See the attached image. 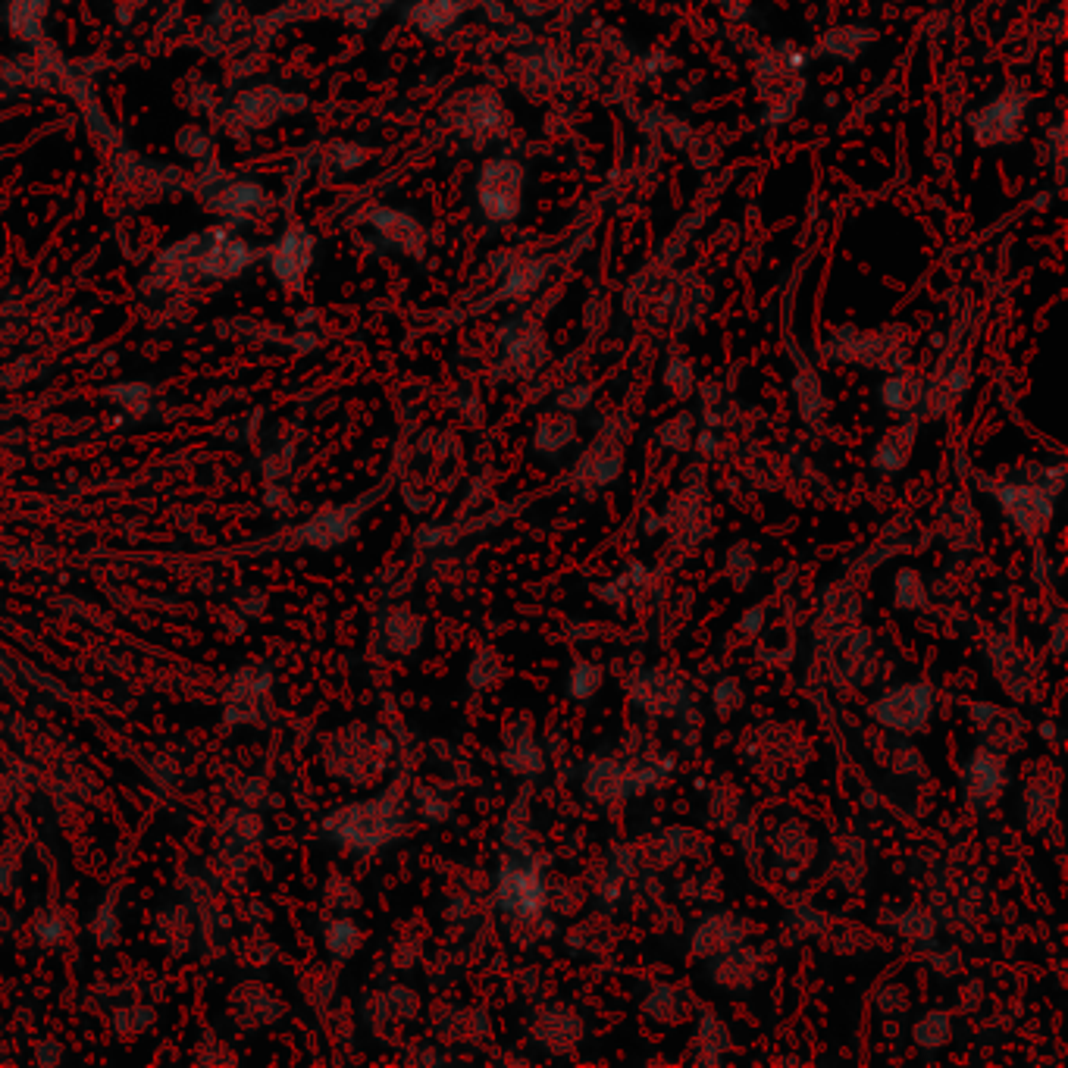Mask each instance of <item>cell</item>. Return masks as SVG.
Instances as JSON below:
<instances>
[{
	"instance_id": "58",
	"label": "cell",
	"mask_w": 1068,
	"mask_h": 1068,
	"mask_svg": "<svg viewBox=\"0 0 1068 1068\" xmlns=\"http://www.w3.org/2000/svg\"><path fill=\"white\" fill-rule=\"evenodd\" d=\"M1037 737L1043 740V743H1053V746H1059V740H1062V730L1053 724V721H1040L1037 724Z\"/></svg>"
},
{
	"instance_id": "2",
	"label": "cell",
	"mask_w": 1068,
	"mask_h": 1068,
	"mask_svg": "<svg viewBox=\"0 0 1068 1068\" xmlns=\"http://www.w3.org/2000/svg\"><path fill=\"white\" fill-rule=\"evenodd\" d=\"M975 483L981 486L984 495H990L996 505H1000L1003 517L1009 524L1022 533L1028 542H1040L1047 536L1053 517H1056V498L1040 489L1031 480H987V477H975Z\"/></svg>"
},
{
	"instance_id": "3",
	"label": "cell",
	"mask_w": 1068,
	"mask_h": 1068,
	"mask_svg": "<svg viewBox=\"0 0 1068 1068\" xmlns=\"http://www.w3.org/2000/svg\"><path fill=\"white\" fill-rule=\"evenodd\" d=\"M746 762L765 780L787 783L809 762V746H805L799 730L790 724H762L749 737Z\"/></svg>"
},
{
	"instance_id": "23",
	"label": "cell",
	"mask_w": 1068,
	"mask_h": 1068,
	"mask_svg": "<svg viewBox=\"0 0 1068 1068\" xmlns=\"http://www.w3.org/2000/svg\"><path fill=\"white\" fill-rule=\"evenodd\" d=\"M915 448V423H899L893 430H887L881 439H877L874 452H871V467L881 473V477H896L903 473Z\"/></svg>"
},
{
	"instance_id": "38",
	"label": "cell",
	"mask_w": 1068,
	"mask_h": 1068,
	"mask_svg": "<svg viewBox=\"0 0 1068 1068\" xmlns=\"http://www.w3.org/2000/svg\"><path fill=\"white\" fill-rule=\"evenodd\" d=\"M373 226L383 232L392 245L408 248V251H420V232H417V226L405 217V213L376 210V213H373Z\"/></svg>"
},
{
	"instance_id": "57",
	"label": "cell",
	"mask_w": 1068,
	"mask_h": 1068,
	"mask_svg": "<svg viewBox=\"0 0 1068 1068\" xmlns=\"http://www.w3.org/2000/svg\"><path fill=\"white\" fill-rule=\"evenodd\" d=\"M693 448H696V452H702V455H715V452H718V436L711 433V430H705V433L696 436Z\"/></svg>"
},
{
	"instance_id": "17",
	"label": "cell",
	"mask_w": 1068,
	"mask_h": 1068,
	"mask_svg": "<svg viewBox=\"0 0 1068 1068\" xmlns=\"http://www.w3.org/2000/svg\"><path fill=\"white\" fill-rule=\"evenodd\" d=\"M1031 768L1034 771L1028 774L1022 790L1025 824L1031 830H1047V824L1056 818V805H1059V774L1053 762H1037Z\"/></svg>"
},
{
	"instance_id": "31",
	"label": "cell",
	"mask_w": 1068,
	"mask_h": 1068,
	"mask_svg": "<svg viewBox=\"0 0 1068 1068\" xmlns=\"http://www.w3.org/2000/svg\"><path fill=\"white\" fill-rule=\"evenodd\" d=\"M887 915H890V918H884V924H887L893 934L903 937V940H909V943H934V937H937V918H934L928 909H921V906H903V909H890Z\"/></svg>"
},
{
	"instance_id": "52",
	"label": "cell",
	"mask_w": 1068,
	"mask_h": 1068,
	"mask_svg": "<svg viewBox=\"0 0 1068 1068\" xmlns=\"http://www.w3.org/2000/svg\"><path fill=\"white\" fill-rule=\"evenodd\" d=\"M664 383L671 386V392H674L677 398L693 395V370L686 367L683 361H674L668 370H664Z\"/></svg>"
},
{
	"instance_id": "42",
	"label": "cell",
	"mask_w": 1068,
	"mask_h": 1068,
	"mask_svg": "<svg viewBox=\"0 0 1068 1068\" xmlns=\"http://www.w3.org/2000/svg\"><path fill=\"white\" fill-rule=\"evenodd\" d=\"M505 674V664H502V655H498L495 649H480L477 655H473L470 668H467V686L470 690H489L492 683H498Z\"/></svg>"
},
{
	"instance_id": "37",
	"label": "cell",
	"mask_w": 1068,
	"mask_h": 1068,
	"mask_svg": "<svg viewBox=\"0 0 1068 1068\" xmlns=\"http://www.w3.org/2000/svg\"><path fill=\"white\" fill-rule=\"evenodd\" d=\"M881 401H884V408L893 411V414H912L924 401L921 379L909 376V373L887 379V383L881 386Z\"/></svg>"
},
{
	"instance_id": "15",
	"label": "cell",
	"mask_w": 1068,
	"mask_h": 1068,
	"mask_svg": "<svg viewBox=\"0 0 1068 1068\" xmlns=\"http://www.w3.org/2000/svg\"><path fill=\"white\" fill-rule=\"evenodd\" d=\"M749 921L740 918L737 912H724V909H711L705 912L690 931V956L696 959H711L724 953V949L746 943L749 940Z\"/></svg>"
},
{
	"instance_id": "46",
	"label": "cell",
	"mask_w": 1068,
	"mask_h": 1068,
	"mask_svg": "<svg viewBox=\"0 0 1068 1068\" xmlns=\"http://www.w3.org/2000/svg\"><path fill=\"white\" fill-rule=\"evenodd\" d=\"M458 16V0H423V4L414 10V19L426 32H436L442 26H448Z\"/></svg>"
},
{
	"instance_id": "14",
	"label": "cell",
	"mask_w": 1068,
	"mask_h": 1068,
	"mask_svg": "<svg viewBox=\"0 0 1068 1068\" xmlns=\"http://www.w3.org/2000/svg\"><path fill=\"white\" fill-rule=\"evenodd\" d=\"M661 527L668 530L677 542L683 545H699L708 536V508H705V486L696 483L680 489L677 495L668 498V505L658 514Z\"/></svg>"
},
{
	"instance_id": "4",
	"label": "cell",
	"mask_w": 1068,
	"mask_h": 1068,
	"mask_svg": "<svg viewBox=\"0 0 1068 1068\" xmlns=\"http://www.w3.org/2000/svg\"><path fill=\"white\" fill-rule=\"evenodd\" d=\"M937 708V690L928 680H906L896 683L890 690H884L871 705H868V718L884 727L890 733H903V737H912V733L924 730L934 718Z\"/></svg>"
},
{
	"instance_id": "11",
	"label": "cell",
	"mask_w": 1068,
	"mask_h": 1068,
	"mask_svg": "<svg viewBox=\"0 0 1068 1068\" xmlns=\"http://www.w3.org/2000/svg\"><path fill=\"white\" fill-rule=\"evenodd\" d=\"M859 617H862V596L856 592V586L849 580L830 583L815 614V639H821V646L827 649H837L843 643V636L859 627Z\"/></svg>"
},
{
	"instance_id": "26",
	"label": "cell",
	"mask_w": 1068,
	"mask_h": 1068,
	"mask_svg": "<svg viewBox=\"0 0 1068 1068\" xmlns=\"http://www.w3.org/2000/svg\"><path fill=\"white\" fill-rule=\"evenodd\" d=\"M583 793L596 805H611L624 796V762L617 758H596L583 771Z\"/></svg>"
},
{
	"instance_id": "47",
	"label": "cell",
	"mask_w": 1068,
	"mask_h": 1068,
	"mask_svg": "<svg viewBox=\"0 0 1068 1068\" xmlns=\"http://www.w3.org/2000/svg\"><path fill=\"white\" fill-rule=\"evenodd\" d=\"M658 439L671 452H690L693 448V414H677L658 430Z\"/></svg>"
},
{
	"instance_id": "30",
	"label": "cell",
	"mask_w": 1068,
	"mask_h": 1068,
	"mask_svg": "<svg viewBox=\"0 0 1068 1068\" xmlns=\"http://www.w3.org/2000/svg\"><path fill=\"white\" fill-rule=\"evenodd\" d=\"M708 846L690 827H671L661 830L655 840V862L658 865H677L680 859H705Z\"/></svg>"
},
{
	"instance_id": "27",
	"label": "cell",
	"mask_w": 1068,
	"mask_h": 1068,
	"mask_svg": "<svg viewBox=\"0 0 1068 1068\" xmlns=\"http://www.w3.org/2000/svg\"><path fill=\"white\" fill-rule=\"evenodd\" d=\"M307 267H311V235L304 229H289L282 235V242L276 245L273 270L282 282L295 286V282L307 273Z\"/></svg>"
},
{
	"instance_id": "9",
	"label": "cell",
	"mask_w": 1068,
	"mask_h": 1068,
	"mask_svg": "<svg viewBox=\"0 0 1068 1068\" xmlns=\"http://www.w3.org/2000/svg\"><path fill=\"white\" fill-rule=\"evenodd\" d=\"M621 470H624V436L602 433L574 464L571 486L583 498H596L602 489H608L617 477H621Z\"/></svg>"
},
{
	"instance_id": "59",
	"label": "cell",
	"mask_w": 1068,
	"mask_h": 1068,
	"mask_svg": "<svg viewBox=\"0 0 1068 1068\" xmlns=\"http://www.w3.org/2000/svg\"><path fill=\"white\" fill-rule=\"evenodd\" d=\"M1050 646L1056 655H1065V621L1059 617V621L1053 624V636H1050Z\"/></svg>"
},
{
	"instance_id": "49",
	"label": "cell",
	"mask_w": 1068,
	"mask_h": 1068,
	"mask_svg": "<svg viewBox=\"0 0 1068 1068\" xmlns=\"http://www.w3.org/2000/svg\"><path fill=\"white\" fill-rule=\"evenodd\" d=\"M768 611H771L768 602H758V605L746 608V611L740 614V621H737V633L746 636V639L762 636V630H765V624H768Z\"/></svg>"
},
{
	"instance_id": "13",
	"label": "cell",
	"mask_w": 1068,
	"mask_h": 1068,
	"mask_svg": "<svg viewBox=\"0 0 1068 1068\" xmlns=\"http://www.w3.org/2000/svg\"><path fill=\"white\" fill-rule=\"evenodd\" d=\"M968 721L975 724L981 746L1012 755L1025 746L1028 721L1012 708L993 705V702H968Z\"/></svg>"
},
{
	"instance_id": "54",
	"label": "cell",
	"mask_w": 1068,
	"mask_h": 1068,
	"mask_svg": "<svg viewBox=\"0 0 1068 1068\" xmlns=\"http://www.w3.org/2000/svg\"><path fill=\"white\" fill-rule=\"evenodd\" d=\"M931 968H934V975H937V978L949 981V978H956V975H959V968H962V956L956 953V949H943V953H934V956H931Z\"/></svg>"
},
{
	"instance_id": "43",
	"label": "cell",
	"mask_w": 1068,
	"mask_h": 1068,
	"mask_svg": "<svg viewBox=\"0 0 1068 1068\" xmlns=\"http://www.w3.org/2000/svg\"><path fill=\"white\" fill-rule=\"evenodd\" d=\"M44 10H47V0H10V26L22 38H35L41 29Z\"/></svg>"
},
{
	"instance_id": "56",
	"label": "cell",
	"mask_w": 1068,
	"mask_h": 1068,
	"mask_svg": "<svg viewBox=\"0 0 1068 1068\" xmlns=\"http://www.w3.org/2000/svg\"><path fill=\"white\" fill-rule=\"evenodd\" d=\"M389 4V0H336V7L345 10L351 19H370L373 13H379Z\"/></svg>"
},
{
	"instance_id": "53",
	"label": "cell",
	"mask_w": 1068,
	"mask_h": 1068,
	"mask_svg": "<svg viewBox=\"0 0 1068 1068\" xmlns=\"http://www.w3.org/2000/svg\"><path fill=\"white\" fill-rule=\"evenodd\" d=\"M589 398H592V386H567L561 395H558V408L561 411H567V414H577V411H583L586 405H589Z\"/></svg>"
},
{
	"instance_id": "51",
	"label": "cell",
	"mask_w": 1068,
	"mask_h": 1068,
	"mask_svg": "<svg viewBox=\"0 0 1068 1068\" xmlns=\"http://www.w3.org/2000/svg\"><path fill=\"white\" fill-rule=\"evenodd\" d=\"M358 940H361V931L354 928L351 921H336L329 928V946L336 949V953H351V949L358 946Z\"/></svg>"
},
{
	"instance_id": "41",
	"label": "cell",
	"mask_w": 1068,
	"mask_h": 1068,
	"mask_svg": "<svg viewBox=\"0 0 1068 1068\" xmlns=\"http://www.w3.org/2000/svg\"><path fill=\"white\" fill-rule=\"evenodd\" d=\"M755 567H758V558H755V545L749 539H740L730 545V552L724 558V574L730 577V583L737 589H746L755 577Z\"/></svg>"
},
{
	"instance_id": "20",
	"label": "cell",
	"mask_w": 1068,
	"mask_h": 1068,
	"mask_svg": "<svg viewBox=\"0 0 1068 1068\" xmlns=\"http://www.w3.org/2000/svg\"><path fill=\"white\" fill-rule=\"evenodd\" d=\"M840 683L859 690V686H868L874 680V668H877V646H874V630L868 627H856L852 633L843 636L840 643V664H837Z\"/></svg>"
},
{
	"instance_id": "16",
	"label": "cell",
	"mask_w": 1068,
	"mask_h": 1068,
	"mask_svg": "<svg viewBox=\"0 0 1068 1068\" xmlns=\"http://www.w3.org/2000/svg\"><path fill=\"white\" fill-rule=\"evenodd\" d=\"M937 536L949 552H975L981 542V520L968 495L946 498L937 514Z\"/></svg>"
},
{
	"instance_id": "21",
	"label": "cell",
	"mask_w": 1068,
	"mask_h": 1068,
	"mask_svg": "<svg viewBox=\"0 0 1068 1068\" xmlns=\"http://www.w3.org/2000/svg\"><path fill=\"white\" fill-rule=\"evenodd\" d=\"M251 257L254 254H251V248L245 242L229 239V235H223V232H213L210 239L201 245V251L195 257V267L201 273H207V276L223 279V276L239 273Z\"/></svg>"
},
{
	"instance_id": "45",
	"label": "cell",
	"mask_w": 1068,
	"mask_h": 1068,
	"mask_svg": "<svg viewBox=\"0 0 1068 1068\" xmlns=\"http://www.w3.org/2000/svg\"><path fill=\"white\" fill-rule=\"evenodd\" d=\"M420 636H423V624H420L417 614H411V611L392 614V621H389V639H392V646H395L398 652L417 649V646H420Z\"/></svg>"
},
{
	"instance_id": "22",
	"label": "cell",
	"mask_w": 1068,
	"mask_h": 1068,
	"mask_svg": "<svg viewBox=\"0 0 1068 1068\" xmlns=\"http://www.w3.org/2000/svg\"><path fill=\"white\" fill-rule=\"evenodd\" d=\"M483 207L492 220H508L517 210V188H520V173L514 163L498 160L492 163L483 176Z\"/></svg>"
},
{
	"instance_id": "39",
	"label": "cell",
	"mask_w": 1068,
	"mask_h": 1068,
	"mask_svg": "<svg viewBox=\"0 0 1068 1068\" xmlns=\"http://www.w3.org/2000/svg\"><path fill=\"white\" fill-rule=\"evenodd\" d=\"M530 830H533V821H530V796L520 793V796L511 802V809H508V815H505V821H502V840H505V846H508L511 852H514V849H524L527 840H530Z\"/></svg>"
},
{
	"instance_id": "29",
	"label": "cell",
	"mask_w": 1068,
	"mask_h": 1068,
	"mask_svg": "<svg viewBox=\"0 0 1068 1068\" xmlns=\"http://www.w3.org/2000/svg\"><path fill=\"white\" fill-rule=\"evenodd\" d=\"M696 1043V1053H693V1062H702V1065H721L724 1053L730 1050V1028L721 1022V1018L715 1012L702 1009V1015L696 1018V1031H693V1040Z\"/></svg>"
},
{
	"instance_id": "35",
	"label": "cell",
	"mask_w": 1068,
	"mask_h": 1068,
	"mask_svg": "<svg viewBox=\"0 0 1068 1068\" xmlns=\"http://www.w3.org/2000/svg\"><path fill=\"white\" fill-rule=\"evenodd\" d=\"M646 577H649L646 564H630L621 577H614V580L596 586V596H599L602 602L614 605V608H627V605L639 596V592L646 589Z\"/></svg>"
},
{
	"instance_id": "28",
	"label": "cell",
	"mask_w": 1068,
	"mask_h": 1068,
	"mask_svg": "<svg viewBox=\"0 0 1068 1068\" xmlns=\"http://www.w3.org/2000/svg\"><path fill=\"white\" fill-rule=\"evenodd\" d=\"M564 943L574 949V953H589V956H602L617 943V928L608 915H586L583 921H577L571 931H567Z\"/></svg>"
},
{
	"instance_id": "32",
	"label": "cell",
	"mask_w": 1068,
	"mask_h": 1068,
	"mask_svg": "<svg viewBox=\"0 0 1068 1068\" xmlns=\"http://www.w3.org/2000/svg\"><path fill=\"white\" fill-rule=\"evenodd\" d=\"M605 686V668L592 658H574L564 677V696L574 702H592Z\"/></svg>"
},
{
	"instance_id": "55",
	"label": "cell",
	"mask_w": 1068,
	"mask_h": 1068,
	"mask_svg": "<svg viewBox=\"0 0 1068 1068\" xmlns=\"http://www.w3.org/2000/svg\"><path fill=\"white\" fill-rule=\"evenodd\" d=\"M1018 113H1022V107H1003V104H1000V107H993V110L987 113V116H990V123H984L981 129H990V126H993V129H996V132H993V138H1000V135H1006V132L1015 126Z\"/></svg>"
},
{
	"instance_id": "40",
	"label": "cell",
	"mask_w": 1068,
	"mask_h": 1068,
	"mask_svg": "<svg viewBox=\"0 0 1068 1068\" xmlns=\"http://www.w3.org/2000/svg\"><path fill=\"white\" fill-rule=\"evenodd\" d=\"M260 204H264V192L251 182H232L223 192L213 198V207L235 213V217H245V213H254Z\"/></svg>"
},
{
	"instance_id": "7",
	"label": "cell",
	"mask_w": 1068,
	"mask_h": 1068,
	"mask_svg": "<svg viewBox=\"0 0 1068 1068\" xmlns=\"http://www.w3.org/2000/svg\"><path fill=\"white\" fill-rule=\"evenodd\" d=\"M984 658H987L990 677L1003 686V693L1009 699H1015V702L1031 699L1034 686H1037V664L1025 652V646H1018L1006 633H993L984 643Z\"/></svg>"
},
{
	"instance_id": "18",
	"label": "cell",
	"mask_w": 1068,
	"mask_h": 1068,
	"mask_svg": "<svg viewBox=\"0 0 1068 1068\" xmlns=\"http://www.w3.org/2000/svg\"><path fill=\"white\" fill-rule=\"evenodd\" d=\"M502 765L514 777H536L545 771V752L533 737V721L530 715H520L511 721L505 730V749H502Z\"/></svg>"
},
{
	"instance_id": "8",
	"label": "cell",
	"mask_w": 1068,
	"mask_h": 1068,
	"mask_svg": "<svg viewBox=\"0 0 1068 1068\" xmlns=\"http://www.w3.org/2000/svg\"><path fill=\"white\" fill-rule=\"evenodd\" d=\"M401 821H405V815L398 809V796L389 793L383 799L354 805V809L342 812L336 827H339V837H345L348 843L361 846V849H373V846H383L386 840H392L401 830Z\"/></svg>"
},
{
	"instance_id": "44",
	"label": "cell",
	"mask_w": 1068,
	"mask_h": 1068,
	"mask_svg": "<svg viewBox=\"0 0 1068 1068\" xmlns=\"http://www.w3.org/2000/svg\"><path fill=\"white\" fill-rule=\"evenodd\" d=\"M746 705V693L737 677H721L711 686V708L718 711V718H733Z\"/></svg>"
},
{
	"instance_id": "10",
	"label": "cell",
	"mask_w": 1068,
	"mask_h": 1068,
	"mask_svg": "<svg viewBox=\"0 0 1068 1068\" xmlns=\"http://www.w3.org/2000/svg\"><path fill=\"white\" fill-rule=\"evenodd\" d=\"M705 962H708L705 978L715 984V987L733 993V996L749 993L752 987H758V984L768 978V959L758 953L755 946H749V943L730 946V949H724V953L711 956V959H705Z\"/></svg>"
},
{
	"instance_id": "6",
	"label": "cell",
	"mask_w": 1068,
	"mask_h": 1068,
	"mask_svg": "<svg viewBox=\"0 0 1068 1068\" xmlns=\"http://www.w3.org/2000/svg\"><path fill=\"white\" fill-rule=\"evenodd\" d=\"M1009 783V755L987 746H978L959 768V790L971 812H990L993 805H1000Z\"/></svg>"
},
{
	"instance_id": "25",
	"label": "cell",
	"mask_w": 1068,
	"mask_h": 1068,
	"mask_svg": "<svg viewBox=\"0 0 1068 1068\" xmlns=\"http://www.w3.org/2000/svg\"><path fill=\"white\" fill-rule=\"evenodd\" d=\"M286 101H289L286 94L270 91V88L248 91V94H242L239 101H235V107H232V123L242 126V129H260V126H267V123L279 120V116L292 107V104H286Z\"/></svg>"
},
{
	"instance_id": "19",
	"label": "cell",
	"mask_w": 1068,
	"mask_h": 1068,
	"mask_svg": "<svg viewBox=\"0 0 1068 1068\" xmlns=\"http://www.w3.org/2000/svg\"><path fill=\"white\" fill-rule=\"evenodd\" d=\"M771 856L777 871L783 874H802L809 871L812 862L818 859V843L809 834V827L802 821H787L777 827V834L771 840Z\"/></svg>"
},
{
	"instance_id": "50",
	"label": "cell",
	"mask_w": 1068,
	"mask_h": 1068,
	"mask_svg": "<svg viewBox=\"0 0 1068 1068\" xmlns=\"http://www.w3.org/2000/svg\"><path fill=\"white\" fill-rule=\"evenodd\" d=\"M890 771L893 774H921L924 771V758H921V752L915 746L903 743V746H896V752H893Z\"/></svg>"
},
{
	"instance_id": "36",
	"label": "cell",
	"mask_w": 1068,
	"mask_h": 1068,
	"mask_svg": "<svg viewBox=\"0 0 1068 1068\" xmlns=\"http://www.w3.org/2000/svg\"><path fill=\"white\" fill-rule=\"evenodd\" d=\"M893 605L899 611H924L931 605V592L924 583L921 571L915 567H899L893 577Z\"/></svg>"
},
{
	"instance_id": "24",
	"label": "cell",
	"mask_w": 1068,
	"mask_h": 1068,
	"mask_svg": "<svg viewBox=\"0 0 1068 1068\" xmlns=\"http://www.w3.org/2000/svg\"><path fill=\"white\" fill-rule=\"evenodd\" d=\"M639 1009H643V1015L649 1018L652 1025H680L686 1022V1015H690L693 1009V1000L686 996L683 987L677 984H652L649 993L643 996V1003H639Z\"/></svg>"
},
{
	"instance_id": "34",
	"label": "cell",
	"mask_w": 1068,
	"mask_h": 1068,
	"mask_svg": "<svg viewBox=\"0 0 1068 1068\" xmlns=\"http://www.w3.org/2000/svg\"><path fill=\"white\" fill-rule=\"evenodd\" d=\"M912 1043L924 1053H937L943 1047L953 1043V1018L943 1009H931L924 1012L918 1022L912 1025Z\"/></svg>"
},
{
	"instance_id": "5",
	"label": "cell",
	"mask_w": 1068,
	"mask_h": 1068,
	"mask_svg": "<svg viewBox=\"0 0 1068 1068\" xmlns=\"http://www.w3.org/2000/svg\"><path fill=\"white\" fill-rule=\"evenodd\" d=\"M627 699L649 718L668 721L683 718L693 708V693L686 680L668 668H643L627 680Z\"/></svg>"
},
{
	"instance_id": "1",
	"label": "cell",
	"mask_w": 1068,
	"mask_h": 1068,
	"mask_svg": "<svg viewBox=\"0 0 1068 1068\" xmlns=\"http://www.w3.org/2000/svg\"><path fill=\"white\" fill-rule=\"evenodd\" d=\"M495 906L517 924H539L549 918V884L536 852L514 849L495 871Z\"/></svg>"
},
{
	"instance_id": "12",
	"label": "cell",
	"mask_w": 1068,
	"mask_h": 1068,
	"mask_svg": "<svg viewBox=\"0 0 1068 1068\" xmlns=\"http://www.w3.org/2000/svg\"><path fill=\"white\" fill-rule=\"evenodd\" d=\"M530 1037L539 1050L552 1053V1056H567L574 1053L583 1037H586V1022L580 1018V1012L574 1006L564 1003H549L542 1006L533 1022H530Z\"/></svg>"
},
{
	"instance_id": "33",
	"label": "cell",
	"mask_w": 1068,
	"mask_h": 1068,
	"mask_svg": "<svg viewBox=\"0 0 1068 1068\" xmlns=\"http://www.w3.org/2000/svg\"><path fill=\"white\" fill-rule=\"evenodd\" d=\"M577 439V423L571 414H549L536 423L533 430V448L539 455H558L567 445Z\"/></svg>"
},
{
	"instance_id": "48",
	"label": "cell",
	"mask_w": 1068,
	"mask_h": 1068,
	"mask_svg": "<svg viewBox=\"0 0 1068 1068\" xmlns=\"http://www.w3.org/2000/svg\"><path fill=\"white\" fill-rule=\"evenodd\" d=\"M909 1006H912V996L903 984H887V987H881V993H877V1009L884 1015L899 1018L909 1012Z\"/></svg>"
}]
</instances>
